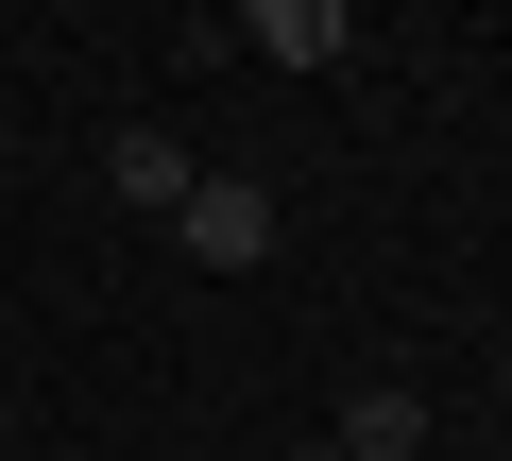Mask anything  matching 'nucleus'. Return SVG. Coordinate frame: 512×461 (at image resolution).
Returning a JSON list of instances; mask_svg holds the SVG:
<instances>
[{"label":"nucleus","instance_id":"1","mask_svg":"<svg viewBox=\"0 0 512 461\" xmlns=\"http://www.w3.org/2000/svg\"><path fill=\"white\" fill-rule=\"evenodd\" d=\"M171 240H188V274H256V257H274V188H256V171H188Z\"/></svg>","mask_w":512,"mask_h":461},{"label":"nucleus","instance_id":"2","mask_svg":"<svg viewBox=\"0 0 512 461\" xmlns=\"http://www.w3.org/2000/svg\"><path fill=\"white\" fill-rule=\"evenodd\" d=\"M239 52H274V69H342V52H359V18H342V0H256Z\"/></svg>","mask_w":512,"mask_h":461},{"label":"nucleus","instance_id":"3","mask_svg":"<svg viewBox=\"0 0 512 461\" xmlns=\"http://www.w3.org/2000/svg\"><path fill=\"white\" fill-rule=\"evenodd\" d=\"M410 444H427V393L410 376H359L342 393V461H410Z\"/></svg>","mask_w":512,"mask_h":461},{"label":"nucleus","instance_id":"4","mask_svg":"<svg viewBox=\"0 0 512 461\" xmlns=\"http://www.w3.org/2000/svg\"><path fill=\"white\" fill-rule=\"evenodd\" d=\"M103 188H120V205H154V222H171V205H188V154H171V137H154V120H137V137H103Z\"/></svg>","mask_w":512,"mask_h":461},{"label":"nucleus","instance_id":"5","mask_svg":"<svg viewBox=\"0 0 512 461\" xmlns=\"http://www.w3.org/2000/svg\"><path fill=\"white\" fill-rule=\"evenodd\" d=\"M291 461H342V444H291Z\"/></svg>","mask_w":512,"mask_h":461}]
</instances>
